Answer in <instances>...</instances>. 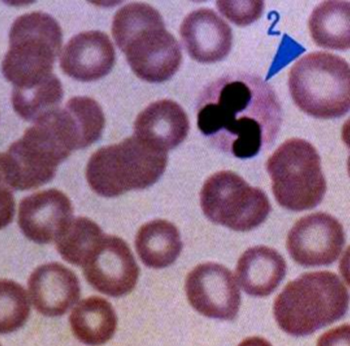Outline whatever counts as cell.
Masks as SVG:
<instances>
[{
	"label": "cell",
	"instance_id": "cell-25",
	"mask_svg": "<svg viewBox=\"0 0 350 346\" xmlns=\"http://www.w3.org/2000/svg\"><path fill=\"white\" fill-rule=\"evenodd\" d=\"M30 312L26 289L14 280H0V334L17 332L25 325Z\"/></svg>",
	"mask_w": 350,
	"mask_h": 346
},
{
	"label": "cell",
	"instance_id": "cell-16",
	"mask_svg": "<svg viewBox=\"0 0 350 346\" xmlns=\"http://www.w3.org/2000/svg\"><path fill=\"white\" fill-rule=\"evenodd\" d=\"M180 32L189 55L200 63L221 62L232 49L231 27L212 10L191 12L183 20Z\"/></svg>",
	"mask_w": 350,
	"mask_h": 346
},
{
	"label": "cell",
	"instance_id": "cell-7",
	"mask_svg": "<svg viewBox=\"0 0 350 346\" xmlns=\"http://www.w3.org/2000/svg\"><path fill=\"white\" fill-rule=\"evenodd\" d=\"M278 203L291 211L312 210L323 201L327 181L319 152L307 140H286L267 163Z\"/></svg>",
	"mask_w": 350,
	"mask_h": 346
},
{
	"label": "cell",
	"instance_id": "cell-13",
	"mask_svg": "<svg viewBox=\"0 0 350 346\" xmlns=\"http://www.w3.org/2000/svg\"><path fill=\"white\" fill-rule=\"evenodd\" d=\"M68 197L56 189L34 193L19 204L18 225L28 239L38 244L57 240L73 219Z\"/></svg>",
	"mask_w": 350,
	"mask_h": 346
},
{
	"label": "cell",
	"instance_id": "cell-29",
	"mask_svg": "<svg viewBox=\"0 0 350 346\" xmlns=\"http://www.w3.org/2000/svg\"><path fill=\"white\" fill-rule=\"evenodd\" d=\"M237 346H273L271 342L264 339L262 337L252 336L247 338Z\"/></svg>",
	"mask_w": 350,
	"mask_h": 346
},
{
	"label": "cell",
	"instance_id": "cell-12",
	"mask_svg": "<svg viewBox=\"0 0 350 346\" xmlns=\"http://www.w3.org/2000/svg\"><path fill=\"white\" fill-rule=\"evenodd\" d=\"M186 293L196 311L209 319H235L241 306V293L232 273L224 265L207 263L188 274Z\"/></svg>",
	"mask_w": 350,
	"mask_h": 346
},
{
	"label": "cell",
	"instance_id": "cell-1",
	"mask_svg": "<svg viewBox=\"0 0 350 346\" xmlns=\"http://www.w3.org/2000/svg\"><path fill=\"white\" fill-rule=\"evenodd\" d=\"M197 124L221 150L250 159L275 142L282 111L275 92L258 76H226L209 88Z\"/></svg>",
	"mask_w": 350,
	"mask_h": 346
},
{
	"label": "cell",
	"instance_id": "cell-2",
	"mask_svg": "<svg viewBox=\"0 0 350 346\" xmlns=\"http://www.w3.org/2000/svg\"><path fill=\"white\" fill-rule=\"evenodd\" d=\"M112 34L133 72L144 81H167L179 70L182 50L154 8L140 3L124 6L115 15Z\"/></svg>",
	"mask_w": 350,
	"mask_h": 346
},
{
	"label": "cell",
	"instance_id": "cell-14",
	"mask_svg": "<svg viewBox=\"0 0 350 346\" xmlns=\"http://www.w3.org/2000/svg\"><path fill=\"white\" fill-rule=\"evenodd\" d=\"M32 304L41 315H66L80 299L81 288L75 272L57 263L40 265L28 280Z\"/></svg>",
	"mask_w": 350,
	"mask_h": 346
},
{
	"label": "cell",
	"instance_id": "cell-5",
	"mask_svg": "<svg viewBox=\"0 0 350 346\" xmlns=\"http://www.w3.org/2000/svg\"><path fill=\"white\" fill-rule=\"evenodd\" d=\"M288 87L296 105L313 118H338L349 111V66L339 55L317 51L304 56L289 72Z\"/></svg>",
	"mask_w": 350,
	"mask_h": 346
},
{
	"label": "cell",
	"instance_id": "cell-23",
	"mask_svg": "<svg viewBox=\"0 0 350 346\" xmlns=\"http://www.w3.org/2000/svg\"><path fill=\"white\" fill-rule=\"evenodd\" d=\"M77 150H83L98 142L103 135L105 118L102 107L88 96H75L62 108Z\"/></svg>",
	"mask_w": 350,
	"mask_h": 346
},
{
	"label": "cell",
	"instance_id": "cell-26",
	"mask_svg": "<svg viewBox=\"0 0 350 346\" xmlns=\"http://www.w3.org/2000/svg\"><path fill=\"white\" fill-rule=\"evenodd\" d=\"M221 14L237 26H247L259 19L264 10L263 1H218Z\"/></svg>",
	"mask_w": 350,
	"mask_h": 346
},
{
	"label": "cell",
	"instance_id": "cell-8",
	"mask_svg": "<svg viewBox=\"0 0 350 346\" xmlns=\"http://www.w3.org/2000/svg\"><path fill=\"white\" fill-rule=\"evenodd\" d=\"M200 205L211 222L239 232L259 227L271 211L267 194L232 171L209 176L200 192Z\"/></svg>",
	"mask_w": 350,
	"mask_h": 346
},
{
	"label": "cell",
	"instance_id": "cell-30",
	"mask_svg": "<svg viewBox=\"0 0 350 346\" xmlns=\"http://www.w3.org/2000/svg\"><path fill=\"white\" fill-rule=\"evenodd\" d=\"M0 346H2L1 344H0Z\"/></svg>",
	"mask_w": 350,
	"mask_h": 346
},
{
	"label": "cell",
	"instance_id": "cell-9",
	"mask_svg": "<svg viewBox=\"0 0 350 346\" xmlns=\"http://www.w3.org/2000/svg\"><path fill=\"white\" fill-rule=\"evenodd\" d=\"M70 155L43 124L35 123L5 152L8 183L13 191L42 187L53 180Z\"/></svg>",
	"mask_w": 350,
	"mask_h": 346
},
{
	"label": "cell",
	"instance_id": "cell-11",
	"mask_svg": "<svg viewBox=\"0 0 350 346\" xmlns=\"http://www.w3.org/2000/svg\"><path fill=\"white\" fill-rule=\"evenodd\" d=\"M345 243L343 226L335 217L319 212L301 218L287 237V250L297 264L323 267L339 258Z\"/></svg>",
	"mask_w": 350,
	"mask_h": 346
},
{
	"label": "cell",
	"instance_id": "cell-21",
	"mask_svg": "<svg viewBox=\"0 0 350 346\" xmlns=\"http://www.w3.org/2000/svg\"><path fill=\"white\" fill-rule=\"evenodd\" d=\"M349 1H324L312 11L309 29L314 42L325 49L347 51L350 46Z\"/></svg>",
	"mask_w": 350,
	"mask_h": 346
},
{
	"label": "cell",
	"instance_id": "cell-18",
	"mask_svg": "<svg viewBox=\"0 0 350 346\" xmlns=\"http://www.w3.org/2000/svg\"><path fill=\"white\" fill-rule=\"evenodd\" d=\"M287 265L275 249L257 246L247 249L236 267L237 282L249 295L267 297L286 275Z\"/></svg>",
	"mask_w": 350,
	"mask_h": 346
},
{
	"label": "cell",
	"instance_id": "cell-19",
	"mask_svg": "<svg viewBox=\"0 0 350 346\" xmlns=\"http://www.w3.org/2000/svg\"><path fill=\"white\" fill-rule=\"evenodd\" d=\"M72 332L83 344H106L118 328V315L110 302L92 296L79 302L70 316Z\"/></svg>",
	"mask_w": 350,
	"mask_h": 346
},
{
	"label": "cell",
	"instance_id": "cell-15",
	"mask_svg": "<svg viewBox=\"0 0 350 346\" xmlns=\"http://www.w3.org/2000/svg\"><path fill=\"white\" fill-rule=\"evenodd\" d=\"M116 52L109 37L100 31L81 32L72 38L60 55L64 74L79 81L92 82L110 73Z\"/></svg>",
	"mask_w": 350,
	"mask_h": 346
},
{
	"label": "cell",
	"instance_id": "cell-6",
	"mask_svg": "<svg viewBox=\"0 0 350 346\" xmlns=\"http://www.w3.org/2000/svg\"><path fill=\"white\" fill-rule=\"evenodd\" d=\"M62 31L51 15L33 12L15 20L2 72L14 88L38 83L52 75L62 46Z\"/></svg>",
	"mask_w": 350,
	"mask_h": 346
},
{
	"label": "cell",
	"instance_id": "cell-27",
	"mask_svg": "<svg viewBox=\"0 0 350 346\" xmlns=\"http://www.w3.org/2000/svg\"><path fill=\"white\" fill-rule=\"evenodd\" d=\"M15 200L10 189L0 190V230L9 226L14 218Z\"/></svg>",
	"mask_w": 350,
	"mask_h": 346
},
{
	"label": "cell",
	"instance_id": "cell-4",
	"mask_svg": "<svg viewBox=\"0 0 350 346\" xmlns=\"http://www.w3.org/2000/svg\"><path fill=\"white\" fill-rule=\"evenodd\" d=\"M167 163V152L132 136L96 151L88 161L86 178L96 194L112 198L152 186Z\"/></svg>",
	"mask_w": 350,
	"mask_h": 346
},
{
	"label": "cell",
	"instance_id": "cell-22",
	"mask_svg": "<svg viewBox=\"0 0 350 346\" xmlns=\"http://www.w3.org/2000/svg\"><path fill=\"white\" fill-rule=\"evenodd\" d=\"M63 96L62 84L52 74L31 85L14 88L11 99L14 111L23 119L36 123L59 109Z\"/></svg>",
	"mask_w": 350,
	"mask_h": 346
},
{
	"label": "cell",
	"instance_id": "cell-28",
	"mask_svg": "<svg viewBox=\"0 0 350 346\" xmlns=\"http://www.w3.org/2000/svg\"><path fill=\"white\" fill-rule=\"evenodd\" d=\"M317 346H349V325L329 330L319 338Z\"/></svg>",
	"mask_w": 350,
	"mask_h": 346
},
{
	"label": "cell",
	"instance_id": "cell-24",
	"mask_svg": "<svg viewBox=\"0 0 350 346\" xmlns=\"http://www.w3.org/2000/svg\"><path fill=\"white\" fill-rule=\"evenodd\" d=\"M104 236L102 228L94 221L79 217L72 219L55 241L56 249L67 263L82 267Z\"/></svg>",
	"mask_w": 350,
	"mask_h": 346
},
{
	"label": "cell",
	"instance_id": "cell-17",
	"mask_svg": "<svg viewBox=\"0 0 350 346\" xmlns=\"http://www.w3.org/2000/svg\"><path fill=\"white\" fill-rule=\"evenodd\" d=\"M190 123L183 108L172 100L150 104L135 120L136 138L159 150L167 152L186 139Z\"/></svg>",
	"mask_w": 350,
	"mask_h": 346
},
{
	"label": "cell",
	"instance_id": "cell-10",
	"mask_svg": "<svg viewBox=\"0 0 350 346\" xmlns=\"http://www.w3.org/2000/svg\"><path fill=\"white\" fill-rule=\"evenodd\" d=\"M84 276L96 291L112 297L134 291L139 267L126 241L119 237H103L83 265Z\"/></svg>",
	"mask_w": 350,
	"mask_h": 346
},
{
	"label": "cell",
	"instance_id": "cell-3",
	"mask_svg": "<svg viewBox=\"0 0 350 346\" xmlns=\"http://www.w3.org/2000/svg\"><path fill=\"white\" fill-rule=\"evenodd\" d=\"M349 300L348 289L336 274L306 273L278 295L273 315L284 332L305 336L342 319L348 311Z\"/></svg>",
	"mask_w": 350,
	"mask_h": 346
},
{
	"label": "cell",
	"instance_id": "cell-20",
	"mask_svg": "<svg viewBox=\"0 0 350 346\" xmlns=\"http://www.w3.org/2000/svg\"><path fill=\"white\" fill-rule=\"evenodd\" d=\"M178 228L167 220L144 224L135 237L136 252L146 267L163 269L175 263L183 251Z\"/></svg>",
	"mask_w": 350,
	"mask_h": 346
}]
</instances>
